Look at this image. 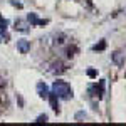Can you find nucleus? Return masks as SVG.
Here are the masks:
<instances>
[{
    "mask_svg": "<svg viewBox=\"0 0 126 126\" xmlns=\"http://www.w3.org/2000/svg\"><path fill=\"white\" fill-rule=\"evenodd\" d=\"M52 93L61 99H71L72 97V89L66 81H56L52 84Z\"/></svg>",
    "mask_w": 126,
    "mask_h": 126,
    "instance_id": "1",
    "label": "nucleus"
},
{
    "mask_svg": "<svg viewBox=\"0 0 126 126\" xmlns=\"http://www.w3.org/2000/svg\"><path fill=\"white\" fill-rule=\"evenodd\" d=\"M66 69L67 67H66V64H64L62 61H56V62L50 64V72H52V74H62Z\"/></svg>",
    "mask_w": 126,
    "mask_h": 126,
    "instance_id": "2",
    "label": "nucleus"
},
{
    "mask_svg": "<svg viewBox=\"0 0 126 126\" xmlns=\"http://www.w3.org/2000/svg\"><path fill=\"white\" fill-rule=\"evenodd\" d=\"M17 49H19L20 54H27V52L30 50V44H29V40H25V39L19 40V44H17Z\"/></svg>",
    "mask_w": 126,
    "mask_h": 126,
    "instance_id": "3",
    "label": "nucleus"
},
{
    "mask_svg": "<svg viewBox=\"0 0 126 126\" xmlns=\"http://www.w3.org/2000/svg\"><path fill=\"white\" fill-rule=\"evenodd\" d=\"M113 61L116 62L118 66H123V64H125V54H123V52H114V54H113Z\"/></svg>",
    "mask_w": 126,
    "mask_h": 126,
    "instance_id": "4",
    "label": "nucleus"
},
{
    "mask_svg": "<svg viewBox=\"0 0 126 126\" xmlns=\"http://www.w3.org/2000/svg\"><path fill=\"white\" fill-rule=\"evenodd\" d=\"M37 91H39V96H40V97H47V96H49L47 86H46L44 82H39V84H37Z\"/></svg>",
    "mask_w": 126,
    "mask_h": 126,
    "instance_id": "5",
    "label": "nucleus"
},
{
    "mask_svg": "<svg viewBox=\"0 0 126 126\" xmlns=\"http://www.w3.org/2000/svg\"><path fill=\"white\" fill-rule=\"evenodd\" d=\"M49 97V101H50V106H52V109L54 111H59V101H57V96L52 93L50 96H47Z\"/></svg>",
    "mask_w": 126,
    "mask_h": 126,
    "instance_id": "6",
    "label": "nucleus"
},
{
    "mask_svg": "<svg viewBox=\"0 0 126 126\" xmlns=\"http://www.w3.org/2000/svg\"><path fill=\"white\" fill-rule=\"evenodd\" d=\"M27 19H29V22H32V24H46L44 20H37V17H35L34 14H30V15L27 17Z\"/></svg>",
    "mask_w": 126,
    "mask_h": 126,
    "instance_id": "7",
    "label": "nucleus"
},
{
    "mask_svg": "<svg viewBox=\"0 0 126 126\" xmlns=\"http://www.w3.org/2000/svg\"><path fill=\"white\" fill-rule=\"evenodd\" d=\"M15 29H17V30H22V32H24V30H27V27L24 25V22H22V20H17V22H15Z\"/></svg>",
    "mask_w": 126,
    "mask_h": 126,
    "instance_id": "8",
    "label": "nucleus"
},
{
    "mask_svg": "<svg viewBox=\"0 0 126 126\" xmlns=\"http://www.w3.org/2000/svg\"><path fill=\"white\" fill-rule=\"evenodd\" d=\"M74 52H78V49H76V47H69L67 50H66V56H67V57H72Z\"/></svg>",
    "mask_w": 126,
    "mask_h": 126,
    "instance_id": "9",
    "label": "nucleus"
},
{
    "mask_svg": "<svg viewBox=\"0 0 126 126\" xmlns=\"http://www.w3.org/2000/svg\"><path fill=\"white\" fill-rule=\"evenodd\" d=\"M5 27H7V20H5V19H2V17H0V29L3 30Z\"/></svg>",
    "mask_w": 126,
    "mask_h": 126,
    "instance_id": "10",
    "label": "nucleus"
},
{
    "mask_svg": "<svg viewBox=\"0 0 126 126\" xmlns=\"http://www.w3.org/2000/svg\"><path fill=\"white\" fill-rule=\"evenodd\" d=\"M46 121H47V116H46V114H44V116H39V118H37V123H46Z\"/></svg>",
    "mask_w": 126,
    "mask_h": 126,
    "instance_id": "11",
    "label": "nucleus"
},
{
    "mask_svg": "<svg viewBox=\"0 0 126 126\" xmlns=\"http://www.w3.org/2000/svg\"><path fill=\"white\" fill-rule=\"evenodd\" d=\"M94 50H97V49H99V50H101V49H104V42H101V44H99V46H94Z\"/></svg>",
    "mask_w": 126,
    "mask_h": 126,
    "instance_id": "12",
    "label": "nucleus"
},
{
    "mask_svg": "<svg viewBox=\"0 0 126 126\" xmlns=\"http://www.w3.org/2000/svg\"><path fill=\"white\" fill-rule=\"evenodd\" d=\"M2 87H5V79L0 76V89H2Z\"/></svg>",
    "mask_w": 126,
    "mask_h": 126,
    "instance_id": "13",
    "label": "nucleus"
}]
</instances>
